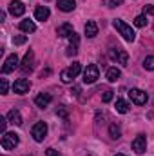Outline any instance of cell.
<instances>
[{
    "label": "cell",
    "mask_w": 154,
    "mask_h": 156,
    "mask_svg": "<svg viewBox=\"0 0 154 156\" xmlns=\"http://www.w3.org/2000/svg\"><path fill=\"white\" fill-rule=\"evenodd\" d=\"M49 15H51V13H49V9H47L45 5H38V7L35 9V18L40 20V22H45V20L49 18Z\"/></svg>",
    "instance_id": "2e32d148"
},
{
    "label": "cell",
    "mask_w": 154,
    "mask_h": 156,
    "mask_svg": "<svg viewBox=\"0 0 154 156\" xmlns=\"http://www.w3.org/2000/svg\"><path fill=\"white\" fill-rule=\"evenodd\" d=\"M56 115L60 118H64V120H67V116H69V111H67V107L65 105H60L58 109H56Z\"/></svg>",
    "instance_id": "83f0119b"
},
{
    "label": "cell",
    "mask_w": 154,
    "mask_h": 156,
    "mask_svg": "<svg viewBox=\"0 0 154 156\" xmlns=\"http://www.w3.org/2000/svg\"><path fill=\"white\" fill-rule=\"evenodd\" d=\"M73 33H75V29H73V26H71V24H67V22L56 27V35H58L60 38H69Z\"/></svg>",
    "instance_id": "4fadbf2b"
},
{
    "label": "cell",
    "mask_w": 154,
    "mask_h": 156,
    "mask_svg": "<svg viewBox=\"0 0 154 156\" xmlns=\"http://www.w3.org/2000/svg\"><path fill=\"white\" fill-rule=\"evenodd\" d=\"M109 56L116 60V64H121V66H127V62H129V55H127V51L125 49H121V47H113L111 51H109Z\"/></svg>",
    "instance_id": "5b68a950"
},
{
    "label": "cell",
    "mask_w": 154,
    "mask_h": 156,
    "mask_svg": "<svg viewBox=\"0 0 154 156\" xmlns=\"http://www.w3.org/2000/svg\"><path fill=\"white\" fill-rule=\"evenodd\" d=\"M143 67H145L147 71H154V56H147V58L143 60Z\"/></svg>",
    "instance_id": "4316f807"
},
{
    "label": "cell",
    "mask_w": 154,
    "mask_h": 156,
    "mask_svg": "<svg viewBox=\"0 0 154 156\" xmlns=\"http://www.w3.org/2000/svg\"><path fill=\"white\" fill-rule=\"evenodd\" d=\"M145 147H147V138L143 134H138L134 140H132V151L136 154H143L145 153Z\"/></svg>",
    "instance_id": "30bf717a"
},
{
    "label": "cell",
    "mask_w": 154,
    "mask_h": 156,
    "mask_svg": "<svg viewBox=\"0 0 154 156\" xmlns=\"http://www.w3.org/2000/svg\"><path fill=\"white\" fill-rule=\"evenodd\" d=\"M67 71H69V73H71V75H73V76L76 78L78 75H80V73H82V66H80V62H75V64H73V66H71V67H69V69H67Z\"/></svg>",
    "instance_id": "d4e9b609"
},
{
    "label": "cell",
    "mask_w": 154,
    "mask_h": 156,
    "mask_svg": "<svg viewBox=\"0 0 154 156\" xmlns=\"http://www.w3.org/2000/svg\"><path fill=\"white\" fill-rule=\"evenodd\" d=\"M18 142H20V138H18L16 133H4V134H2L0 145H2V149L9 151V149H15V147L18 145Z\"/></svg>",
    "instance_id": "7a4b0ae2"
},
{
    "label": "cell",
    "mask_w": 154,
    "mask_h": 156,
    "mask_svg": "<svg viewBox=\"0 0 154 156\" xmlns=\"http://www.w3.org/2000/svg\"><path fill=\"white\" fill-rule=\"evenodd\" d=\"M131 100L136 104V105H145L147 104V93L142 91V89H131Z\"/></svg>",
    "instance_id": "9c48e42d"
},
{
    "label": "cell",
    "mask_w": 154,
    "mask_h": 156,
    "mask_svg": "<svg viewBox=\"0 0 154 156\" xmlns=\"http://www.w3.org/2000/svg\"><path fill=\"white\" fill-rule=\"evenodd\" d=\"M98 78H100L98 66H94V64H89V66L83 69V82H85V83H94Z\"/></svg>",
    "instance_id": "277c9868"
},
{
    "label": "cell",
    "mask_w": 154,
    "mask_h": 156,
    "mask_svg": "<svg viewBox=\"0 0 154 156\" xmlns=\"http://www.w3.org/2000/svg\"><path fill=\"white\" fill-rule=\"evenodd\" d=\"M145 13H147V15H154V5L152 4H149V5L143 7V15H145Z\"/></svg>",
    "instance_id": "836d02e7"
},
{
    "label": "cell",
    "mask_w": 154,
    "mask_h": 156,
    "mask_svg": "<svg viewBox=\"0 0 154 156\" xmlns=\"http://www.w3.org/2000/svg\"><path fill=\"white\" fill-rule=\"evenodd\" d=\"M85 35H87L89 38H94V37L98 35V24H96L94 20H89V22L85 24Z\"/></svg>",
    "instance_id": "e0dca14e"
},
{
    "label": "cell",
    "mask_w": 154,
    "mask_h": 156,
    "mask_svg": "<svg viewBox=\"0 0 154 156\" xmlns=\"http://www.w3.org/2000/svg\"><path fill=\"white\" fill-rule=\"evenodd\" d=\"M0 89H2V94H7V91H9V83H7L5 78L0 80Z\"/></svg>",
    "instance_id": "4dcf8cb0"
},
{
    "label": "cell",
    "mask_w": 154,
    "mask_h": 156,
    "mask_svg": "<svg viewBox=\"0 0 154 156\" xmlns=\"http://www.w3.org/2000/svg\"><path fill=\"white\" fill-rule=\"evenodd\" d=\"M121 4H123V0H103V5H107V7H118Z\"/></svg>",
    "instance_id": "f1b7e54d"
},
{
    "label": "cell",
    "mask_w": 154,
    "mask_h": 156,
    "mask_svg": "<svg viewBox=\"0 0 154 156\" xmlns=\"http://www.w3.org/2000/svg\"><path fill=\"white\" fill-rule=\"evenodd\" d=\"M33 64H35V53L33 51H27L26 56H24V60L20 62V71L22 73H31Z\"/></svg>",
    "instance_id": "ba28073f"
},
{
    "label": "cell",
    "mask_w": 154,
    "mask_h": 156,
    "mask_svg": "<svg viewBox=\"0 0 154 156\" xmlns=\"http://www.w3.org/2000/svg\"><path fill=\"white\" fill-rule=\"evenodd\" d=\"M31 136L35 138V142H44L47 136V123L45 122H37L31 129Z\"/></svg>",
    "instance_id": "3957f363"
},
{
    "label": "cell",
    "mask_w": 154,
    "mask_h": 156,
    "mask_svg": "<svg viewBox=\"0 0 154 156\" xmlns=\"http://www.w3.org/2000/svg\"><path fill=\"white\" fill-rule=\"evenodd\" d=\"M75 7H76V2H75V0H58V9H60V11L69 13V11H73Z\"/></svg>",
    "instance_id": "d6986e66"
},
{
    "label": "cell",
    "mask_w": 154,
    "mask_h": 156,
    "mask_svg": "<svg viewBox=\"0 0 154 156\" xmlns=\"http://www.w3.org/2000/svg\"><path fill=\"white\" fill-rule=\"evenodd\" d=\"M51 100H53V96H51L49 93H40L38 96L35 98V105L40 107V109H44V107H47V105L51 104Z\"/></svg>",
    "instance_id": "5bb4252c"
},
{
    "label": "cell",
    "mask_w": 154,
    "mask_h": 156,
    "mask_svg": "<svg viewBox=\"0 0 154 156\" xmlns=\"http://www.w3.org/2000/svg\"><path fill=\"white\" fill-rule=\"evenodd\" d=\"M147 22H149V20H147L145 15H138V16L134 18V26H136V27H145Z\"/></svg>",
    "instance_id": "603a6c76"
},
{
    "label": "cell",
    "mask_w": 154,
    "mask_h": 156,
    "mask_svg": "<svg viewBox=\"0 0 154 156\" xmlns=\"http://www.w3.org/2000/svg\"><path fill=\"white\" fill-rule=\"evenodd\" d=\"M113 91L111 89H103V93H102V102H105V104H109L111 100H113Z\"/></svg>",
    "instance_id": "484cf974"
},
{
    "label": "cell",
    "mask_w": 154,
    "mask_h": 156,
    "mask_svg": "<svg viewBox=\"0 0 154 156\" xmlns=\"http://www.w3.org/2000/svg\"><path fill=\"white\" fill-rule=\"evenodd\" d=\"M116 156H125V154H121V153H118V154H116Z\"/></svg>",
    "instance_id": "8d00e7d4"
},
{
    "label": "cell",
    "mask_w": 154,
    "mask_h": 156,
    "mask_svg": "<svg viewBox=\"0 0 154 156\" xmlns=\"http://www.w3.org/2000/svg\"><path fill=\"white\" fill-rule=\"evenodd\" d=\"M109 136H111L113 140H120V138H121V129H120V125L113 123V125L109 127Z\"/></svg>",
    "instance_id": "7402d4cb"
},
{
    "label": "cell",
    "mask_w": 154,
    "mask_h": 156,
    "mask_svg": "<svg viewBox=\"0 0 154 156\" xmlns=\"http://www.w3.org/2000/svg\"><path fill=\"white\" fill-rule=\"evenodd\" d=\"M26 40H27L26 35H18V37H13V44L15 45H22V44H26Z\"/></svg>",
    "instance_id": "f546056e"
},
{
    "label": "cell",
    "mask_w": 154,
    "mask_h": 156,
    "mask_svg": "<svg viewBox=\"0 0 154 156\" xmlns=\"http://www.w3.org/2000/svg\"><path fill=\"white\" fill-rule=\"evenodd\" d=\"M45 2H49V0H45Z\"/></svg>",
    "instance_id": "74e56055"
},
{
    "label": "cell",
    "mask_w": 154,
    "mask_h": 156,
    "mask_svg": "<svg viewBox=\"0 0 154 156\" xmlns=\"http://www.w3.org/2000/svg\"><path fill=\"white\" fill-rule=\"evenodd\" d=\"M18 64H20V60H18V56H16V53H13V55H9V56L5 58V62H4V66H2V73H4V75H7V73H11V71H15V69L18 67Z\"/></svg>",
    "instance_id": "8992f818"
},
{
    "label": "cell",
    "mask_w": 154,
    "mask_h": 156,
    "mask_svg": "<svg viewBox=\"0 0 154 156\" xmlns=\"http://www.w3.org/2000/svg\"><path fill=\"white\" fill-rule=\"evenodd\" d=\"M7 123H9V122H7V118L0 116V133H2V134L5 133V125H7Z\"/></svg>",
    "instance_id": "1f68e13d"
},
{
    "label": "cell",
    "mask_w": 154,
    "mask_h": 156,
    "mask_svg": "<svg viewBox=\"0 0 154 156\" xmlns=\"http://www.w3.org/2000/svg\"><path fill=\"white\" fill-rule=\"evenodd\" d=\"M45 156H62V154H60V153H58L56 149H53V147H49V149L45 151Z\"/></svg>",
    "instance_id": "d6a6232c"
},
{
    "label": "cell",
    "mask_w": 154,
    "mask_h": 156,
    "mask_svg": "<svg viewBox=\"0 0 154 156\" xmlns=\"http://www.w3.org/2000/svg\"><path fill=\"white\" fill-rule=\"evenodd\" d=\"M18 27H20V31H24V33H35V31H37V26H35L33 20H22V22L18 24Z\"/></svg>",
    "instance_id": "ac0fdd59"
},
{
    "label": "cell",
    "mask_w": 154,
    "mask_h": 156,
    "mask_svg": "<svg viewBox=\"0 0 154 156\" xmlns=\"http://www.w3.org/2000/svg\"><path fill=\"white\" fill-rule=\"evenodd\" d=\"M9 13H11L13 16H22V15L26 13V5H24L20 0H13V2L9 4Z\"/></svg>",
    "instance_id": "7c38bea8"
},
{
    "label": "cell",
    "mask_w": 154,
    "mask_h": 156,
    "mask_svg": "<svg viewBox=\"0 0 154 156\" xmlns=\"http://www.w3.org/2000/svg\"><path fill=\"white\" fill-rule=\"evenodd\" d=\"M113 26H114V29L121 35V38L125 40V42H134L136 38V33H134V29L129 26V24H125L123 20H120V18H116L113 20Z\"/></svg>",
    "instance_id": "6da1fadb"
},
{
    "label": "cell",
    "mask_w": 154,
    "mask_h": 156,
    "mask_svg": "<svg viewBox=\"0 0 154 156\" xmlns=\"http://www.w3.org/2000/svg\"><path fill=\"white\" fill-rule=\"evenodd\" d=\"M73 78H75V76H73L67 69H64V71L60 73V80H62L64 83H71V82H73Z\"/></svg>",
    "instance_id": "cb8c5ba5"
},
{
    "label": "cell",
    "mask_w": 154,
    "mask_h": 156,
    "mask_svg": "<svg viewBox=\"0 0 154 156\" xmlns=\"http://www.w3.org/2000/svg\"><path fill=\"white\" fill-rule=\"evenodd\" d=\"M4 18H5V13H4V11H0V22H4Z\"/></svg>",
    "instance_id": "d590c367"
},
{
    "label": "cell",
    "mask_w": 154,
    "mask_h": 156,
    "mask_svg": "<svg viewBox=\"0 0 154 156\" xmlns=\"http://www.w3.org/2000/svg\"><path fill=\"white\" fill-rule=\"evenodd\" d=\"M29 89H31V82L27 78H18L13 83V91L16 94H26V93H29Z\"/></svg>",
    "instance_id": "52a82bcc"
},
{
    "label": "cell",
    "mask_w": 154,
    "mask_h": 156,
    "mask_svg": "<svg viewBox=\"0 0 154 156\" xmlns=\"http://www.w3.org/2000/svg\"><path fill=\"white\" fill-rule=\"evenodd\" d=\"M47 75H51V71H49V69H45V71H42V75H40V76L44 78V76H47Z\"/></svg>",
    "instance_id": "e575fe53"
},
{
    "label": "cell",
    "mask_w": 154,
    "mask_h": 156,
    "mask_svg": "<svg viewBox=\"0 0 154 156\" xmlns=\"http://www.w3.org/2000/svg\"><path fill=\"white\" fill-rule=\"evenodd\" d=\"M120 76H121V71H120L118 67H109V69H107V80H109V82H116Z\"/></svg>",
    "instance_id": "44dd1931"
},
{
    "label": "cell",
    "mask_w": 154,
    "mask_h": 156,
    "mask_svg": "<svg viewBox=\"0 0 154 156\" xmlns=\"http://www.w3.org/2000/svg\"><path fill=\"white\" fill-rule=\"evenodd\" d=\"M5 118H7V122L13 123V125H22V115H20L18 109H11Z\"/></svg>",
    "instance_id": "9a60e30c"
},
{
    "label": "cell",
    "mask_w": 154,
    "mask_h": 156,
    "mask_svg": "<svg viewBox=\"0 0 154 156\" xmlns=\"http://www.w3.org/2000/svg\"><path fill=\"white\" fill-rule=\"evenodd\" d=\"M114 107H116V111H118L120 115H125V113H129V107H131V105H129L125 100L118 98V100H116V105H114Z\"/></svg>",
    "instance_id": "ffe728a7"
},
{
    "label": "cell",
    "mask_w": 154,
    "mask_h": 156,
    "mask_svg": "<svg viewBox=\"0 0 154 156\" xmlns=\"http://www.w3.org/2000/svg\"><path fill=\"white\" fill-rule=\"evenodd\" d=\"M78 45H80V37L76 33H73L69 37V45H67V56H76L78 55Z\"/></svg>",
    "instance_id": "8fae6325"
}]
</instances>
